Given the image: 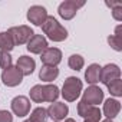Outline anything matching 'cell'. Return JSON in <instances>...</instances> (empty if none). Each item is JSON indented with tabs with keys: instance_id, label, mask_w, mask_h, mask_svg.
Segmentation results:
<instances>
[{
	"instance_id": "cell-1",
	"label": "cell",
	"mask_w": 122,
	"mask_h": 122,
	"mask_svg": "<svg viewBox=\"0 0 122 122\" xmlns=\"http://www.w3.org/2000/svg\"><path fill=\"white\" fill-rule=\"evenodd\" d=\"M42 32L52 42H63V40L68 39V30L65 29V26L60 25L53 16H47V19L42 25Z\"/></svg>"
},
{
	"instance_id": "cell-2",
	"label": "cell",
	"mask_w": 122,
	"mask_h": 122,
	"mask_svg": "<svg viewBox=\"0 0 122 122\" xmlns=\"http://www.w3.org/2000/svg\"><path fill=\"white\" fill-rule=\"evenodd\" d=\"M82 89H83V83L79 78L76 76H69L65 79L63 82V86H62V92L60 95L63 96V99L66 102H75L81 93H82Z\"/></svg>"
},
{
	"instance_id": "cell-3",
	"label": "cell",
	"mask_w": 122,
	"mask_h": 122,
	"mask_svg": "<svg viewBox=\"0 0 122 122\" xmlns=\"http://www.w3.org/2000/svg\"><path fill=\"white\" fill-rule=\"evenodd\" d=\"M83 6H85L83 0H81V2H76V0H65V2H62L59 5L57 13L63 20H72L76 16L78 10Z\"/></svg>"
},
{
	"instance_id": "cell-4",
	"label": "cell",
	"mask_w": 122,
	"mask_h": 122,
	"mask_svg": "<svg viewBox=\"0 0 122 122\" xmlns=\"http://www.w3.org/2000/svg\"><path fill=\"white\" fill-rule=\"evenodd\" d=\"M7 33L12 36L15 46H16V45H25V43H27V40L35 35L33 29H32L30 26H26V25L13 26V27H10V29L7 30Z\"/></svg>"
},
{
	"instance_id": "cell-5",
	"label": "cell",
	"mask_w": 122,
	"mask_h": 122,
	"mask_svg": "<svg viewBox=\"0 0 122 122\" xmlns=\"http://www.w3.org/2000/svg\"><path fill=\"white\" fill-rule=\"evenodd\" d=\"M30 99L27 96H23V95H19V96H15L10 102V108H12V112L19 116V118H23L26 115L30 113Z\"/></svg>"
},
{
	"instance_id": "cell-6",
	"label": "cell",
	"mask_w": 122,
	"mask_h": 122,
	"mask_svg": "<svg viewBox=\"0 0 122 122\" xmlns=\"http://www.w3.org/2000/svg\"><path fill=\"white\" fill-rule=\"evenodd\" d=\"M82 101L88 105L98 106L103 101V91L96 86V85H89L83 92H82Z\"/></svg>"
},
{
	"instance_id": "cell-7",
	"label": "cell",
	"mask_w": 122,
	"mask_h": 122,
	"mask_svg": "<svg viewBox=\"0 0 122 122\" xmlns=\"http://www.w3.org/2000/svg\"><path fill=\"white\" fill-rule=\"evenodd\" d=\"M40 60L45 66H56L62 62V50L57 47H46L40 53Z\"/></svg>"
},
{
	"instance_id": "cell-8",
	"label": "cell",
	"mask_w": 122,
	"mask_h": 122,
	"mask_svg": "<svg viewBox=\"0 0 122 122\" xmlns=\"http://www.w3.org/2000/svg\"><path fill=\"white\" fill-rule=\"evenodd\" d=\"M22 81H23V75L16 66H10L2 72V82L9 88L19 86L22 83Z\"/></svg>"
},
{
	"instance_id": "cell-9",
	"label": "cell",
	"mask_w": 122,
	"mask_h": 122,
	"mask_svg": "<svg viewBox=\"0 0 122 122\" xmlns=\"http://www.w3.org/2000/svg\"><path fill=\"white\" fill-rule=\"evenodd\" d=\"M46 111H47V118H52L55 122H60L66 119L69 113V108L65 102H53L49 105Z\"/></svg>"
},
{
	"instance_id": "cell-10",
	"label": "cell",
	"mask_w": 122,
	"mask_h": 122,
	"mask_svg": "<svg viewBox=\"0 0 122 122\" xmlns=\"http://www.w3.org/2000/svg\"><path fill=\"white\" fill-rule=\"evenodd\" d=\"M47 10L43 7V6H39V5H35V6H30L29 10H27V20L30 23H33L35 26H42L45 23V20L47 19Z\"/></svg>"
},
{
	"instance_id": "cell-11",
	"label": "cell",
	"mask_w": 122,
	"mask_h": 122,
	"mask_svg": "<svg viewBox=\"0 0 122 122\" xmlns=\"http://www.w3.org/2000/svg\"><path fill=\"white\" fill-rule=\"evenodd\" d=\"M26 45H27L26 49H27L30 53H33V55H40L46 47H49L47 39H46L43 35H33V36L27 40Z\"/></svg>"
},
{
	"instance_id": "cell-12",
	"label": "cell",
	"mask_w": 122,
	"mask_h": 122,
	"mask_svg": "<svg viewBox=\"0 0 122 122\" xmlns=\"http://www.w3.org/2000/svg\"><path fill=\"white\" fill-rule=\"evenodd\" d=\"M115 79H121V69L118 65L115 63H108L103 68H101V81L103 85H108L109 82L115 81Z\"/></svg>"
},
{
	"instance_id": "cell-13",
	"label": "cell",
	"mask_w": 122,
	"mask_h": 122,
	"mask_svg": "<svg viewBox=\"0 0 122 122\" xmlns=\"http://www.w3.org/2000/svg\"><path fill=\"white\" fill-rule=\"evenodd\" d=\"M16 68L22 72L23 76H29V75H32V73L35 72V69H36V62H35L33 57L23 55V56H20V57L17 59Z\"/></svg>"
},
{
	"instance_id": "cell-14",
	"label": "cell",
	"mask_w": 122,
	"mask_h": 122,
	"mask_svg": "<svg viewBox=\"0 0 122 122\" xmlns=\"http://www.w3.org/2000/svg\"><path fill=\"white\" fill-rule=\"evenodd\" d=\"M119 111H121V102H119L118 99H115V98H108V99L105 101L102 112H103V115H105L108 119H113L115 116H118Z\"/></svg>"
},
{
	"instance_id": "cell-15",
	"label": "cell",
	"mask_w": 122,
	"mask_h": 122,
	"mask_svg": "<svg viewBox=\"0 0 122 122\" xmlns=\"http://www.w3.org/2000/svg\"><path fill=\"white\" fill-rule=\"evenodd\" d=\"M85 81L89 85H96L101 81V66L98 63H92L85 71Z\"/></svg>"
},
{
	"instance_id": "cell-16",
	"label": "cell",
	"mask_w": 122,
	"mask_h": 122,
	"mask_svg": "<svg viewBox=\"0 0 122 122\" xmlns=\"http://www.w3.org/2000/svg\"><path fill=\"white\" fill-rule=\"evenodd\" d=\"M59 76V69L56 66H42V69L39 71V79L46 82V83H50L53 82L56 78Z\"/></svg>"
},
{
	"instance_id": "cell-17",
	"label": "cell",
	"mask_w": 122,
	"mask_h": 122,
	"mask_svg": "<svg viewBox=\"0 0 122 122\" xmlns=\"http://www.w3.org/2000/svg\"><path fill=\"white\" fill-rule=\"evenodd\" d=\"M60 95V91L56 85L53 83H47V85H43V98H45V102H56L57 98Z\"/></svg>"
},
{
	"instance_id": "cell-18",
	"label": "cell",
	"mask_w": 122,
	"mask_h": 122,
	"mask_svg": "<svg viewBox=\"0 0 122 122\" xmlns=\"http://www.w3.org/2000/svg\"><path fill=\"white\" fill-rule=\"evenodd\" d=\"M15 49V43L12 36L7 32H2L0 33V50H5V52H12Z\"/></svg>"
},
{
	"instance_id": "cell-19",
	"label": "cell",
	"mask_w": 122,
	"mask_h": 122,
	"mask_svg": "<svg viewBox=\"0 0 122 122\" xmlns=\"http://www.w3.org/2000/svg\"><path fill=\"white\" fill-rule=\"evenodd\" d=\"M30 122H47V111L43 106H37L30 112Z\"/></svg>"
},
{
	"instance_id": "cell-20",
	"label": "cell",
	"mask_w": 122,
	"mask_h": 122,
	"mask_svg": "<svg viewBox=\"0 0 122 122\" xmlns=\"http://www.w3.org/2000/svg\"><path fill=\"white\" fill-rule=\"evenodd\" d=\"M83 65H85V59L81 56V55H71L69 56V59H68V66L72 69V71H82V68H83Z\"/></svg>"
},
{
	"instance_id": "cell-21",
	"label": "cell",
	"mask_w": 122,
	"mask_h": 122,
	"mask_svg": "<svg viewBox=\"0 0 122 122\" xmlns=\"http://www.w3.org/2000/svg\"><path fill=\"white\" fill-rule=\"evenodd\" d=\"M29 96H30V99L35 103L45 102V98H43V85H35V86H32L30 92H29Z\"/></svg>"
},
{
	"instance_id": "cell-22",
	"label": "cell",
	"mask_w": 122,
	"mask_h": 122,
	"mask_svg": "<svg viewBox=\"0 0 122 122\" xmlns=\"http://www.w3.org/2000/svg\"><path fill=\"white\" fill-rule=\"evenodd\" d=\"M106 88H108V91L112 96H115V98L122 96V81L121 79H115V81L109 82L106 85Z\"/></svg>"
},
{
	"instance_id": "cell-23",
	"label": "cell",
	"mask_w": 122,
	"mask_h": 122,
	"mask_svg": "<svg viewBox=\"0 0 122 122\" xmlns=\"http://www.w3.org/2000/svg\"><path fill=\"white\" fill-rule=\"evenodd\" d=\"M102 119V111L98 106H92L89 113L83 118V122H101Z\"/></svg>"
},
{
	"instance_id": "cell-24",
	"label": "cell",
	"mask_w": 122,
	"mask_h": 122,
	"mask_svg": "<svg viewBox=\"0 0 122 122\" xmlns=\"http://www.w3.org/2000/svg\"><path fill=\"white\" fill-rule=\"evenodd\" d=\"M108 43H109V46H111L113 50L122 52V36L111 35V36H108Z\"/></svg>"
},
{
	"instance_id": "cell-25",
	"label": "cell",
	"mask_w": 122,
	"mask_h": 122,
	"mask_svg": "<svg viewBox=\"0 0 122 122\" xmlns=\"http://www.w3.org/2000/svg\"><path fill=\"white\" fill-rule=\"evenodd\" d=\"M12 66V56L9 52H5V50H0V68L3 71L10 68Z\"/></svg>"
},
{
	"instance_id": "cell-26",
	"label": "cell",
	"mask_w": 122,
	"mask_h": 122,
	"mask_svg": "<svg viewBox=\"0 0 122 122\" xmlns=\"http://www.w3.org/2000/svg\"><path fill=\"white\" fill-rule=\"evenodd\" d=\"M78 115L81 116V118H85L88 113H89V111L92 109V105H88V103H85L83 101H81L79 103H78Z\"/></svg>"
},
{
	"instance_id": "cell-27",
	"label": "cell",
	"mask_w": 122,
	"mask_h": 122,
	"mask_svg": "<svg viewBox=\"0 0 122 122\" xmlns=\"http://www.w3.org/2000/svg\"><path fill=\"white\" fill-rule=\"evenodd\" d=\"M0 122H13V115L6 109L0 111Z\"/></svg>"
},
{
	"instance_id": "cell-28",
	"label": "cell",
	"mask_w": 122,
	"mask_h": 122,
	"mask_svg": "<svg viewBox=\"0 0 122 122\" xmlns=\"http://www.w3.org/2000/svg\"><path fill=\"white\" fill-rule=\"evenodd\" d=\"M112 16H113V19L116 22H122V5L112 9Z\"/></svg>"
},
{
	"instance_id": "cell-29",
	"label": "cell",
	"mask_w": 122,
	"mask_h": 122,
	"mask_svg": "<svg viewBox=\"0 0 122 122\" xmlns=\"http://www.w3.org/2000/svg\"><path fill=\"white\" fill-rule=\"evenodd\" d=\"M119 5H122L121 2H106V6H109V7H116V6H119Z\"/></svg>"
},
{
	"instance_id": "cell-30",
	"label": "cell",
	"mask_w": 122,
	"mask_h": 122,
	"mask_svg": "<svg viewBox=\"0 0 122 122\" xmlns=\"http://www.w3.org/2000/svg\"><path fill=\"white\" fill-rule=\"evenodd\" d=\"M63 122H76V121H75L73 118H66V119H65Z\"/></svg>"
},
{
	"instance_id": "cell-31",
	"label": "cell",
	"mask_w": 122,
	"mask_h": 122,
	"mask_svg": "<svg viewBox=\"0 0 122 122\" xmlns=\"http://www.w3.org/2000/svg\"><path fill=\"white\" fill-rule=\"evenodd\" d=\"M101 122H113V121H112V119H108V118H106V119H103V121H101Z\"/></svg>"
},
{
	"instance_id": "cell-32",
	"label": "cell",
	"mask_w": 122,
	"mask_h": 122,
	"mask_svg": "<svg viewBox=\"0 0 122 122\" xmlns=\"http://www.w3.org/2000/svg\"><path fill=\"white\" fill-rule=\"evenodd\" d=\"M23 122H30V121H29V119H26V121H23Z\"/></svg>"
}]
</instances>
